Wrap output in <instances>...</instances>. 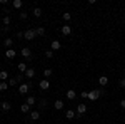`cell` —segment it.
Here are the masks:
<instances>
[{"label": "cell", "instance_id": "obj_1", "mask_svg": "<svg viewBox=\"0 0 125 124\" xmlns=\"http://www.w3.org/2000/svg\"><path fill=\"white\" fill-rule=\"evenodd\" d=\"M102 94H104V89H94V91L88 92V99H90V101H97Z\"/></svg>", "mask_w": 125, "mask_h": 124}, {"label": "cell", "instance_id": "obj_2", "mask_svg": "<svg viewBox=\"0 0 125 124\" xmlns=\"http://www.w3.org/2000/svg\"><path fill=\"white\" fill-rule=\"evenodd\" d=\"M37 37V32H35V29H29L23 32V39L25 40H33V39Z\"/></svg>", "mask_w": 125, "mask_h": 124}, {"label": "cell", "instance_id": "obj_3", "mask_svg": "<svg viewBox=\"0 0 125 124\" xmlns=\"http://www.w3.org/2000/svg\"><path fill=\"white\" fill-rule=\"evenodd\" d=\"M20 55H22V57H25L27 60H32V50H30L29 47H23L22 50H20Z\"/></svg>", "mask_w": 125, "mask_h": 124}, {"label": "cell", "instance_id": "obj_4", "mask_svg": "<svg viewBox=\"0 0 125 124\" xmlns=\"http://www.w3.org/2000/svg\"><path fill=\"white\" fill-rule=\"evenodd\" d=\"M30 89V82H25V84H20L19 86V92L20 94H27Z\"/></svg>", "mask_w": 125, "mask_h": 124}, {"label": "cell", "instance_id": "obj_5", "mask_svg": "<svg viewBox=\"0 0 125 124\" xmlns=\"http://www.w3.org/2000/svg\"><path fill=\"white\" fill-rule=\"evenodd\" d=\"M39 87L42 89V91H48V89H50V81H47V79L40 81V82H39Z\"/></svg>", "mask_w": 125, "mask_h": 124}, {"label": "cell", "instance_id": "obj_6", "mask_svg": "<svg viewBox=\"0 0 125 124\" xmlns=\"http://www.w3.org/2000/svg\"><path fill=\"white\" fill-rule=\"evenodd\" d=\"M62 35H70L72 34V27L68 25V24H65V25H62Z\"/></svg>", "mask_w": 125, "mask_h": 124}, {"label": "cell", "instance_id": "obj_7", "mask_svg": "<svg viewBox=\"0 0 125 124\" xmlns=\"http://www.w3.org/2000/svg\"><path fill=\"white\" fill-rule=\"evenodd\" d=\"M15 55H17V50H13V49H7L5 50V57L7 59H15Z\"/></svg>", "mask_w": 125, "mask_h": 124}, {"label": "cell", "instance_id": "obj_8", "mask_svg": "<svg viewBox=\"0 0 125 124\" xmlns=\"http://www.w3.org/2000/svg\"><path fill=\"white\" fill-rule=\"evenodd\" d=\"M65 97H67V99H70V101H73V99L77 97V92H75L73 89H68L67 92H65Z\"/></svg>", "mask_w": 125, "mask_h": 124}, {"label": "cell", "instance_id": "obj_9", "mask_svg": "<svg viewBox=\"0 0 125 124\" xmlns=\"http://www.w3.org/2000/svg\"><path fill=\"white\" fill-rule=\"evenodd\" d=\"M87 112V106L85 104H78L77 106V116H82Z\"/></svg>", "mask_w": 125, "mask_h": 124}, {"label": "cell", "instance_id": "obj_10", "mask_svg": "<svg viewBox=\"0 0 125 124\" xmlns=\"http://www.w3.org/2000/svg\"><path fill=\"white\" fill-rule=\"evenodd\" d=\"M23 76L27 77V79H32V77L35 76V69H33V67H29V69L25 70V74H23Z\"/></svg>", "mask_w": 125, "mask_h": 124}, {"label": "cell", "instance_id": "obj_11", "mask_svg": "<svg viewBox=\"0 0 125 124\" xmlns=\"http://www.w3.org/2000/svg\"><path fill=\"white\" fill-rule=\"evenodd\" d=\"M98 84H100L102 87H105L107 84H108V77H107V76H100V77H98Z\"/></svg>", "mask_w": 125, "mask_h": 124}, {"label": "cell", "instance_id": "obj_12", "mask_svg": "<svg viewBox=\"0 0 125 124\" xmlns=\"http://www.w3.org/2000/svg\"><path fill=\"white\" fill-rule=\"evenodd\" d=\"M65 117H67V119H73V117H77V111H73V109H68L67 112H65Z\"/></svg>", "mask_w": 125, "mask_h": 124}, {"label": "cell", "instance_id": "obj_13", "mask_svg": "<svg viewBox=\"0 0 125 124\" xmlns=\"http://www.w3.org/2000/svg\"><path fill=\"white\" fill-rule=\"evenodd\" d=\"M53 107H55L57 111H60V109H63V101H62V99H57V101L53 102Z\"/></svg>", "mask_w": 125, "mask_h": 124}, {"label": "cell", "instance_id": "obj_14", "mask_svg": "<svg viewBox=\"0 0 125 124\" xmlns=\"http://www.w3.org/2000/svg\"><path fill=\"white\" fill-rule=\"evenodd\" d=\"M3 45H5V50H7V49H12V45H13V39H5V40H3Z\"/></svg>", "mask_w": 125, "mask_h": 124}, {"label": "cell", "instance_id": "obj_15", "mask_svg": "<svg viewBox=\"0 0 125 124\" xmlns=\"http://www.w3.org/2000/svg\"><path fill=\"white\" fill-rule=\"evenodd\" d=\"M50 47H52V50H58V49L62 47V44H60L58 40H52V44H50Z\"/></svg>", "mask_w": 125, "mask_h": 124}, {"label": "cell", "instance_id": "obj_16", "mask_svg": "<svg viewBox=\"0 0 125 124\" xmlns=\"http://www.w3.org/2000/svg\"><path fill=\"white\" fill-rule=\"evenodd\" d=\"M20 111H22L23 114H27V112H30V106L27 104V102H23V104L20 106Z\"/></svg>", "mask_w": 125, "mask_h": 124}, {"label": "cell", "instance_id": "obj_17", "mask_svg": "<svg viewBox=\"0 0 125 124\" xmlns=\"http://www.w3.org/2000/svg\"><path fill=\"white\" fill-rule=\"evenodd\" d=\"M39 117H40L39 111H30V119H32V121H37Z\"/></svg>", "mask_w": 125, "mask_h": 124}, {"label": "cell", "instance_id": "obj_18", "mask_svg": "<svg viewBox=\"0 0 125 124\" xmlns=\"http://www.w3.org/2000/svg\"><path fill=\"white\" fill-rule=\"evenodd\" d=\"M0 107H2V111H3V112H7V111H10V109H12L10 102H7V101H5V102H2V106H0Z\"/></svg>", "mask_w": 125, "mask_h": 124}, {"label": "cell", "instance_id": "obj_19", "mask_svg": "<svg viewBox=\"0 0 125 124\" xmlns=\"http://www.w3.org/2000/svg\"><path fill=\"white\" fill-rule=\"evenodd\" d=\"M52 74H53V70H52L50 67H45V69H43V76H45V79L52 77Z\"/></svg>", "mask_w": 125, "mask_h": 124}, {"label": "cell", "instance_id": "obj_20", "mask_svg": "<svg viewBox=\"0 0 125 124\" xmlns=\"http://www.w3.org/2000/svg\"><path fill=\"white\" fill-rule=\"evenodd\" d=\"M35 102H37V99H35L33 96H29V97H27V104H29L30 107H32V106L35 104Z\"/></svg>", "mask_w": 125, "mask_h": 124}, {"label": "cell", "instance_id": "obj_21", "mask_svg": "<svg viewBox=\"0 0 125 124\" xmlns=\"http://www.w3.org/2000/svg\"><path fill=\"white\" fill-rule=\"evenodd\" d=\"M32 14H33V17H42V9L40 7H35Z\"/></svg>", "mask_w": 125, "mask_h": 124}, {"label": "cell", "instance_id": "obj_22", "mask_svg": "<svg viewBox=\"0 0 125 124\" xmlns=\"http://www.w3.org/2000/svg\"><path fill=\"white\" fill-rule=\"evenodd\" d=\"M12 5H13L15 9H22V5H23V2H22V0H13V2H12Z\"/></svg>", "mask_w": 125, "mask_h": 124}, {"label": "cell", "instance_id": "obj_23", "mask_svg": "<svg viewBox=\"0 0 125 124\" xmlns=\"http://www.w3.org/2000/svg\"><path fill=\"white\" fill-rule=\"evenodd\" d=\"M9 79V72L7 70H0V81H7Z\"/></svg>", "mask_w": 125, "mask_h": 124}, {"label": "cell", "instance_id": "obj_24", "mask_svg": "<svg viewBox=\"0 0 125 124\" xmlns=\"http://www.w3.org/2000/svg\"><path fill=\"white\" fill-rule=\"evenodd\" d=\"M27 69H29V67H27L25 62H20V64H19V70H20V72H23V74H25V70H27Z\"/></svg>", "mask_w": 125, "mask_h": 124}, {"label": "cell", "instance_id": "obj_25", "mask_svg": "<svg viewBox=\"0 0 125 124\" xmlns=\"http://www.w3.org/2000/svg\"><path fill=\"white\" fill-rule=\"evenodd\" d=\"M47 104H48L47 99H40V101H39V107H40V109H45V107H47Z\"/></svg>", "mask_w": 125, "mask_h": 124}, {"label": "cell", "instance_id": "obj_26", "mask_svg": "<svg viewBox=\"0 0 125 124\" xmlns=\"http://www.w3.org/2000/svg\"><path fill=\"white\" fill-rule=\"evenodd\" d=\"M7 89H9V82L7 81H2L0 82V91H7Z\"/></svg>", "mask_w": 125, "mask_h": 124}, {"label": "cell", "instance_id": "obj_27", "mask_svg": "<svg viewBox=\"0 0 125 124\" xmlns=\"http://www.w3.org/2000/svg\"><path fill=\"white\" fill-rule=\"evenodd\" d=\"M2 22H3V27H9V25H10V17H9V15H5V17L2 19Z\"/></svg>", "mask_w": 125, "mask_h": 124}, {"label": "cell", "instance_id": "obj_28", "mask_svg": "<svg viewBox=\"0 0 125 124\" xmlns=\"http://www.w3.org/2000/svg\"><path fill=\"white\" fill-rule=\"evenodd\" d=\"M17 84H19L17 77H10V79H9V86H17Z\"/></svg>", "mask_w": 125, "mask_h": 124}, {"label": "cell", "instance_id": "obj_29", "mask_svg": "<svg viewBox=\"0 0 125 124\" xmlns=\"http://www.w3.org/2000/svg\"><path fill=\"white\" fill-rule=\"evenodd\" d=\"M62 17H63L65 22H68V20L72 19V14H70V12H63V15H62Z\"/></svg>", "mask_w": 125, "mask_h": 124}, {"label": "cell", "instance_id": "obj_30", "mask_svg": "<svg viewBox=\"0 0 125 124\" xmlns=\"http://www.w3.org/2000/svg\"><path fill=\"white\" fill-rule=\"evenodd\" d=\"M35 32H37V35H45V29L43 27H37Z\"/></svg>", "mask_w": 125, "mask_h": 124}, {"label": "cell", "instance_id": "obj_31", "mask_svg": "<svg viewBox=\"0 0 125 124\" xmlns=\"http://www.w3.org/2000/svg\"><path fill=\"white\" fill-rule=\"evenodd\" d=\"M45 57H47V59H52V57H53V50H52V49L45 52Z\"/></svg>", "mask_w": 125, "mask_h": 124}, {"label": "cell", "instance_id": "obj_32", "mask_svg": "<svg viewBox=\"0 0 125 124\" xmlns=\"http://www.w3.org/2000/svg\"><path fill=\"white\" fill-rule=\"evenodd\" d=\"M27 17H29L27 12H20V19H22V20H27Z\"/></svg>", "mask_w": 125, "mask_h": 124}, {"label": "cell", "instance_id": "obj_33", "mask_svg": "<svg viewBox=\"0 0 125 124\" xmlns=\"http://www.w3.org/2000/svg\"><path fill=\"white\" fill-rule=\"evenodd\" d=\"M80 97H82V99H88V92H87V91L80 92Z\"/></svg>", "mask_w": 125, "mask_h": 124}, {"label": "cell", "instance_id": "obj_34", "mask_svg": "<svg viewBox=\"0 0 125 124\" xmlns=\"http://www.w3.org/2000/svg\"><path fill=\"white\" fill-rule=\"evenodd\" d=\"M0 5H9V0H0Z\"/></svg>", "mask_w": 125, "mask_h": 124}, {"label": "cell", "instance_id": "obj_35", "mask_svg": "<svg viewBox=\"0 0 125 124\" xmlns=\"http://www.w3.org/2000/svg\"><path fill=\"white\" fill-rule=\"evenodd\" d=\"M120 87H125V77H124V79H120Z\"/></svg>", "mask_w": 125, "mask_h": 124}, {"label": "cell", "instance_id": "obj_36", "mask_svg": "<svg viewBox=\"0 0 125 124\" xmlns=\"http://www.w3.org/2000/svg\"><path fill=\"white\" fill-rule=\"evenodd\" d=\"M120 107H124V109H125V99H122V101H120Z\"/></svg>", "mask_w": 125, "mask_h": 124}, {"label": "cell", "instance_id": "obj_37", "mask_svg": "<svg viewBox=\"0 0 125 124\" xmlns=\"http://www.w3.org/2000/svg\"><path fill=\"white\" fill-rule=\"evenodd\" d=\"M0 17H2V12H0Z\"/></svg>", "mask_w": 125, "mask_h": 124}, {"label": "cell", "instance_id": "obj_38", "mask_svg": "<svg viewBox=\"0 0 125 124\" xmlns=\"http://www.w3.org/2000/svg\"><path fill=\"white\" fill-rule=\"evenodd\" d=\"M124 89H125V87H124Z\"/></svg>", "mask_w": 125, "mask_h": 124}]
</instances>
